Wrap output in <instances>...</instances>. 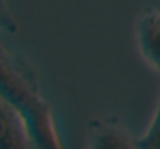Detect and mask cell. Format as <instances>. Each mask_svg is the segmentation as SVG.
Listing matches in <instances>:
<instances>
[{"label": "cell", "instance_id": "obj_1", "mask_svg": "<svg viewBox=\"0 0 160 149\" xmlns=\"http://www.w3.org/2000/svg\"><path fill=\"white\" fill-rule=\"evenodd\" d=\"M0 98L28 125L35 149H62L50 103L43 98L35 70L0 41Z\"/></svg>", "mask_w": 160, "mask_h": 149}, {"label": "cell", "instance_id": "obj_2", "mask_svg": "<svg viewBox=\"0 0 160 149\" xmlns=\"http://www.w3.org/2000/svg\"><path fill=\"white\" fill-rule=\"evenodd\" d=\"M88 149H138L136 139L128 132L117 117L91 118L86 127Z\"/></svg>", "mask_w": 160, "mask_h": 149}, {"label": "cell", "instance_id": "obj_3", "mask_svg": "<svg viewBox=\"0 0 160 149\" xmlns=\"http://www.w3.org/2000/svg\"><path fill=\"white\" fill-rule=\"evenodd\" d=\"M136 38L143 58L160 74V11L146 9L139 16Z\"/></svg>", "mask_w": 160, "mask_h": 149}, {"label": "cell", "instance_id": "obj_4", "mask_svg": "<svg viewBox=\"0 0 160 149\" xmlns=\"http://www.w3.org/2000/svg\"><path fill=\"white\" fill-rule=\"evenodd\" d=\"M0 149H35L22 117L0 98Z\"/></svg>", "mask_w": 160, "mask_h": 149}, {"label": "cell", "instance_id": "obj_5", "mask_svg": "<svg viewBox=\"0 0 160 149\" xmlns=\"http://www.w3.org/2000/svg\"><path fill=\"white\" fill-rule=\"evenodd\" d=\"M136 147L160 149V93H158V103H157V110L152 118V123H150V127L146 128V132L141 137L136 139Z\"/></svg>", "mask_w": 160, "mask_h": 149}, {"label": "cell", "instance_id": "obj_6", "mask_svg": "<svg viewBox=\"0 0 160 149\" xmlns=\"http://www.w3.org/2000/svg\"><path fill=\"white\" fill-rule=\"evenodd\" d=\"M0 31H5V33L18 31V22H16L14 16L9 11L5 0H0Z\"/></svg>", "mask_w": 160, "mask_h": 149}]
</instances>
